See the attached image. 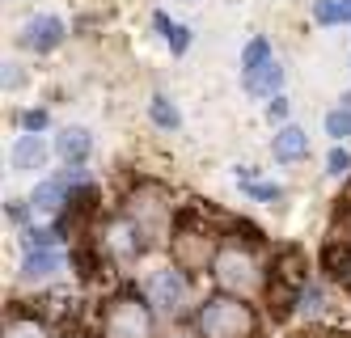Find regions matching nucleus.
Wrapping results in <instances>:
<instances>
[{
	"instance_id": "f257e3e1",
	"label": "nucleus",
	"mask_w": 351,
	"mask_h": 338,
	"mask_svg": "<svg viewBox=\"0 0 351 338\" xmlns=\"http://www.w3.org/2000/svg\"><path fill=\"white\" fill-rule=\"evenodd\" d=\"M212 279L220 283L229 296H254L263 288V258L254 254V245L241 241V237H229L220 241L216 254H212Z\"/></svg>"
},
{
	"instance_id": "f03ea898",
	"label": "nucleus",
	"mask_w": 351,
	"mask_h": 338,
	"mask_svg": "<svg viewBox=\"0 0 351 338\" xmlns=\"http://www.w3.org/2000/svg\"><path fill=\"white\" fill-rule=\"evenodd\" d=\"M195 330H199V338H254L258 322H254V309L241 296L220 292L195 309Z\"/></svg>"
},
{
	"instance_id": "7ed1b4c3",
	"label": "nucleus",
	"mask_w": 351,
	"mask_h": 338,
	"mask_svg": "<svg viewBox=\"0 0 351 338\" xmlns=\"http://www.w3.org/2000/svg\"><path fill=\"white\" fill-rule=\"evenodd\" d=\"M102 334L106 338H153V304L140 300L136 292L114 296L102 313Z\"/></svg>"
},
{
	"instance_id": "20e7f679",
	"label": "nucleus",
	"mask_w": 351,
	"mask_h": 338,
	"mask_svg": "<svg viewBox=\"0 0 351 338\" xmlns=\"http://www.w3.org/2000/svg\"><path fill=\"white\" fill-rule=\"evenodd\" d=\"M144 300L153 309H161V313H169V317H182L191 309V279H186V271L182 267L157 271L153 279H148V288H144Z\"/></svg>"
},
{
	"instance_id": "39448f33",
	"label": "nucleus",
	"mask_w": 351,
	"mask_h": 338,
	"mask_svg": "<svg viewBox=\"0 0 351 338\" xmlns=\"http://www.w3.org/2000/svg\"><path fill=\"white\" fill-rule=\"evenodd\" d=\"M21 43L30 51H38V56H47V51H56L64 43V21L51 17V13H38V17H30L21 25Z\"/></svg>"
},
{
	"instance_id": "423d86ee",
	"label": "nucleus",
	"mask_w": 351,
	"mask_h": 338,
	"mask_svg": "<svg viewBox=\"0 0 351 338\" xmlns=\"http://www.w3.org/2000/svg\"><path fill=\"white\" fill-rule=\"evenodd\" d=\"M64 203H68V178H47V182H38V191L30 195V212L38 220H56Z\"/></svg>"
},
{
	"instance_id": "0eeeda50",
	"label": "nucleus",
	"mask_w": 351,
	"mask_h": 338,
	"mask_svg": "<svg viewBox=\"0 0 351 338\" xmlns=\"http://www.w3.org/2000/svg\"><path fill=\"white\" fill-rule=\"evenodd\" d=\"M9 165L17 169V173H34V169H43L47 165V144H43V136H17L13 140V148H9Z\"/></svg>"
},
{
	"instance_id": "6e6552de",
	"label": "nucleus",
	"mask_w": 351,
	"mask_h": 338,
	"mask_svg": "<svg viewBox=\"0 0 351 338\" xmlns=\"http://www.w3.org/2000/svg\"><path fill=\"white\" fill-rule=\"evenodd\" d=\"M271 152H275V161H284V165H292V161H305L309 157V136L300 132V127H280L275 132V144H271Z\"/></svg>"
},
{
	"instance_id": "1a4fd4ad",
	"label": "nucleus",
	"mask_w": 351,
	"mask_h": 338,
	"mask_svg": "<svg viewBox=\"0 0 351 338\" xmlns=\"http://www.w3.org/2000/svg\"><path fill=\"white\" fill-rule=\"evenodd\" d=\"M60 271H64V258L56 250H26V263H21V279H26V283L56 279Z\"/></svg>"
},
{
	"instance_id": "9d476101",
	"label": "nucleus",
	"mask_w": 351,
	"mask_h": 338,
	"mask_svg": "<svg viewBox=\"0 0 351 338\" xmlns=\"http://www.w3.org/2000/svg\"><path fill=\"white\" fill-rule=\"evenodd\" d=\"M241 85H245V93H254V97H275L280 85H284V68L275 64V60H267L254 72H241Z\"/></svg>"
},
{
	"instance_id": "9b49d317",
	"label": "nucleus",
	"mask_w": 351,
	"mask_h": 338,
	"mask_svg": "<svg viewBox=\"0 0 351 338\" xmlns=\"http://www.w3.org/2000/svg\"><path fill=\"white\" fill-rule=\"evenodd\" d=\"M89 148H93V136L85 132V127H64L60 140H56V152H60L68 165H81L89 157Z\"/></svg>"
},
{
	"instance_id": "f8f14e48",
	"label": "nucleus",
	"mask_w": 351,
	"mask_h": 338,
	"mask_svg": "<svg viewBox=\"0 0 351 338\" xmlns=\"http://www.w3.org/2000/svg\"><path fill=\"white\" fill-rule=\"evenodd\" d=\"M148 114H153V123L157 127H165V132H178V127H182V114H178V106H173V101L169 97H153V101H148Z\"/></svg>"
},
{
	"instance_id": "ddd939ff",
	"label": "nucleus",
	"mask_w": 351,
	"mask_h": 338,
	"mask_svg": "<svg viewBox=\"0 0 351 338\" xmlns=\"http://www.w3.org/2000/svg\"><path fill=\"white\" fill-rule=\"evenodd\" d=\"M237 182L245 186V195H250V199H258V203H280V199H284V191H280V186L254 182V169H237Z\"/></svg>"
},
{
	"instance_id": "4468645a",
	"label": "nucleus",
	"mask_w": 351,
	"mask_h": 338,
	"mask_svg": "<svg viewBox=\"0 0 351 338\" xmlns=\"http://www.w3.org/2000/svg\"><path fill=\"white\" fill-rule=\"evenodd\" d=\"M313 17H317L322 25L351 21V0H313Z\"/></svg>"
},
{
	"instance_id": "2eb2a0df",
	"label": "nucleus",
	"mask_w": 351,
	"mask_h": 338,
	"mask_svg": "<svg viewBox=\"0 0 351 338\" xmlns=\"http://www.w3.org/2000/svg\"><path fill=\"white\" fill-rule=\"evenodd\" d=\"M5 338H51V330H47L38 317H9Z\"/></svg>"
},
{
	"instance_id": "dca6fc26",
	"label": "nucleus",
	"mask_w": 351,
	"mask_h": 338,
	"mask_svg": "<svg viewBox=\"0 0 351 338\" xmlns=\"http://www.w3.org/2000/svg\"><path fill=\"white\" fill-rule=\"evenodd\" d=\"M267 60H275V56H271V43H267V38H250V47L241 51V72H254V68H263Z\"/></svg>"
},
{
	"instance_id": "f3484780",
	"label": "nucleus",
	"mask_w": 351,
	"mask_h": 338,
	"mask_svg": "<svg viewBox=\"0 0 351 338\" xmlns=\"http://www.w3.org/2000/svg\"><path fill=\"white\" fill-rule=\"evenodd\" d=\"M326 136H335V140H351V110L339 106L326 114Z\"/></svg>"
},
{
	"instance_id": "a211bd4d",
	"label": "nucleus",
	"mask_w": 351,
	"mask_h": 338,
	"mask_svg": "<svg viewBox=\"0 0 351 338\" xmlns=\"http://www.w3.org/2000/svg\"><path fill=\"white\" fill-rule=\"evenodd\" d=\"M326 173H330V178H347V173H351V157H347V148H335L330 157H326Z\"/></svg>"
},
{
	"instance_id": "6ab92c4d",
	"label": "nucleus",
	"mask_w": 351,
	"mask_h": 338,
	"mask_svg": "<svg viewBox=\"0 0 351 338\" xmlns=\"http://www.w3.org/2000/svg\"><path fill=\"white\" fill-rule=\"evenodd\" d=\"M165 38H169V51H173V56H186V47H191V30H186V25H173Z\"/></svg>"
},
{
	"instance_id": "aec40b11",
	"label": "nucleus",
	"mask_w": 351,
	"mask_h": 338,
	"mask_svg": "<svg viewBox=\"0 0 351 338\" xmlns=\"http://www.w3.org/2000/svg\"><path fill=\"white\" fill-rule=\"evenodd\" d=\"M21 127H26L30 136H38L43 127H47V110H26V114H21Z\"/></svg>"
},
{
	"instance_id": "412c9836",
	"label": "nucleus",
	"mask_w": 351,
	"mask_h": 338,
	"mask_svg": "<svg viewBox=\"0 0 351 338\" xmlns=\"http://www.w3.org/2000/svg\"><path fill=\"white\" fill-rule=\"evenodd\" d=\"M267 119H271V123H284V119H288V97H284V93H275V97H271Z\"/></svg>"
},
{
	"instance_id": "4be33fe9",
	"label": "nucleus",
	"mask_w": 351,
	"mask_h": 338,
	"mask_svg": "<svg viewBox=\"0 0 351 338\" xmlns=\"http://www.w3.org/2000/svg\"><path fill=\"white\" fill-rule=\"evenodd\" d=\"M339 275H343V279L351 283V258H347V263H343V271H339Z\"/></svg>"
},
{
	"instance_id": "5701e85b",
	"label": "nucleus",
	"mask_w": 351,
	"mask_h": 338,
	"mask_svg": "<svg viewBox=\"0 0 351 338\" xmlns=\"http://www.w3.org/2000/svg\"><path fill=\"white\" fill-rule=\"evenodd\" d=\"M173 338H199V330L191 334V330H178V334H173Z\"/></svg>"
},
{
	"instance_id": "b1692460",
	"label": "nucleus",
	"mask_w": 351,
	"mask_h": 338,
	"mask_svg": "<svg viewBox=\"0 0 351 338\" xmlns=\"http://www.w3.org/2000/svg\"><path fill=\"white\" fill-rule=\"evenodd\" d=\"M343 106H347V110H351V93H343Z\"/></svg>"
},
{
	"instance_id": "393cba45",
	"label": "nucleus",
	"mask_w": 351,
	"mask_h": 338,
	"mask_svg": "<svg viewBox=\"0 0 351 338\" xmlns=\"http://www.w3.org/2000/svg\"><path fill=\"white\" fill-rule=\"evenodd\" d=\"M296 338H317V334H296Z\"/></svg>"
}]
</instances>
